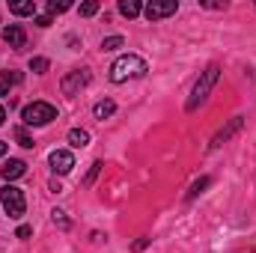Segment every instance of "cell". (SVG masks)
<instances>
[{
    "mask_svg": "<svg viewBox=\"0 0 256 253\" xmlns=\"http://www.w3.org/2000/svg\"><path fill=\"white\" fill-rule=\"evenodd\" d=\"M114 110H116V104H114V102H110V98H104V102H98V104H96V108H92V116H96V120H102V122H104V120H108V116H114Z\"/></svg>",
    "mask_w": 256,
    "mask_h": 253,
    "instance_id": "obj_12",
    "label": "cell"
},
{
    "mask_svg": "<svg viewBox=\"0 0 256 253\" xmlns=\"http://www.w3.org/2000/svg\"><path fill=\"white\" fill-rule=\"evenodd\" d=\"M86 84H90V72H86V68H72V72L63 78L60 90H63L66 96H74V92H80Z\"/></svg>",
    "mask_w": 256,
    "mask_h": 253,
    "instance_id": "obj_6",
    "label": "cell"
},
{
    "mask_svg": "<svg viewBox=\"0 0 256 253\" xmlns=\"http://www.w3.org/2000/svg\"><path fill=\"white\" fill-rule=\"evenodd\" d=\"M9 12H15V15H36V3L33 0H12Z\"/></svg>",
    "mask_w": 256,
    "mask_h": 253,
    "instance_id": "obj_11",
    "label": "cell"
},
{
    "mask_svg": "<svg viewBox=\"0 0 256 253\" xmlns=\"http://www.w3.org/2000/svg\"><path fill=\"white\" fill-rule=\"evenodd\" d=\"M149 72V66L143 57H137V54H122V57H116L114 66H110V80L114 84H126V80H137V78H143Z\"/></svg>",
    "mask_w": 256,
    "mask_h": 253,
    "instance_id": "obj_1",
    "label": "cell"
},
{
    "mask_svg": "<svg viewBox=\"0 0 256 253\" xmlns=\"http://www.w3.org/2000/svg\"><path fill=\"white\" fill-rule=\"evenodd\" d=\"M51 220H54L60 230H68V218H66L63 208H54V212H51Z\"/></svg>",
    "mask_w": 256,
    "mask_h": 253,
    "instance_id": "obj_18",
    "label": "cell"
},
{
    "mask_svg": "<svg viewBox=\"0 0 256 253\" xmlns=\"http://www.w3.org/2000/svg\"><path fill=\"white\" fill-rule=\"evenodd\" d=\"M15 140H18V146H24V149H33V146H36L33 137L27 134V128H15Z\"/></svg>",
    "mask_w": 256,
    "mask_h": 253,
    "instance_id": "obj_17",
    "label": "cell"
},
{
    "mask_svg": "<svg viewBox=\"0 0 256 253\" xmlns=\"http://www.w3.org/2000/svg\"><path fill=\"white\" fill-rule=\"evenodd\" d=\"M120 12H122L126 18H137V15L143 12V6H140L137 0H120Z\"/></svg>",
    "mask_w": 256,
    "mask_h": 253,
    "instance_id": "obj_15",
    "label": "cell"
},
{
    "mask_svg": "<svg viewBox=\"0 0 256 253\" xmlns=\"http://www.w3.org/2000/svg\"><path fill=\"white\" fill-rule=\"evenodd\" d=\"M242 126H244V116H232V120H230V126L220 128V131L214 134V140H212V149H220V146H224V143H226L232 134H238V131H242Z\"/></svg>",
    "mask_w": 256,
    "mask_h": 253,
    "instance_id": "obj_8",
    "label": "cell"
},
{
    "mask_svg": "<svg viewBox=\"0 0 256 253\" xmlns=\"http://www.w3.org/2000/svg\"><path fill=\"white\" fill-rule=\"evenodd\" d=\"M3 42H6L9 48H24V42H27V33H24V27H18V24H9V27H3Z\"/></svg>",
    "mask_w": 256,
    "mask_h": 253,
    "instance_id": "obj_9",
    "label": "cell"
},
{
    "mask_svg": "<svg viewBox=\"0 0 256 253\" xmlns=\"http://www.w3.org/2000/svg\"><path fill=\"white\" fill-rule=\"evenodd\" d=\"M68 6H72L68 0H60V3H57V0H48V12H51V15H57V12H66Z\"/></svg>",
    "mask_w": 256,
    "mask_h": 253,
    "instance_id": "obj_20",
    "label": "cell"
},
{
    "mask_svg": "<svg viewBox=\"0 0 256 253\" xmlns=\"http://www.w3.org/2000/svg\"><path fill=\"white\" fill-rule=\"evenodd\" d=\"M21 120H24V126H36V128L48 126V122L57 120V108L48 104V102H33V104H27L21 110Z\"/></svg>",
    "mask_w": 256,
    "mask_h": 253,
    "instance_id": "obj_3",
    "label": "cell"
},
{
    "mask_svg": "<svg viewBox=\"0 0 256 253\" xmlns=\"http://www.w3.org/2000/svg\"><path fill=\"white\" fill-rule=\"evenodd\" d=\"M0 206H3V212H6L12 220H18V218L27 212V200H24V190L15 188V185H3V188H0Z\"/></svg>",
    "mask_w": 256,
    "mask_h": 253,
    "instance_id": "obj_4",
    "label": "cell"
},
{
    "mask_svg": "<svg viewBox=\"0 0 256 253\" xmlns=\"http://www.w3.org/2000/svg\"><path fill=\"white\" fill-rule=\"evenodd\" d=\"M3 120H6V110H3V104H0V126H3Z\"/></svg>",
    "mask_w": 256,
    "mask_h": 253,
    "instance_id": "obj_28",
    "label": "cell"
},
{
    "mask_svg": "<svg viewBox=\"0 0 256 253\" xmlns=\"http://www.w3.org/2000/svg\"><path fill=\"white\" fill-rule=\"evenodd\" d=\"M27 173V164L24 161H18V158H9L3 167H0V176L6 179V182H12V179H21Z\"/></svg>",
    "mask_w": 256,
    "mask_h": 253,
    "instance_id": "obj_10",
    "label": "cell"
},
{
    "mask_svg": "<svg viewBox=\"0 0 256 253\" xmlns=\"http://www.w3.org/2000/svg\"><path fill=\"white\" fill-rule=\"evenodd\" d=\"M218 78H220V66H208L202 74H200V80L194 84V92H191V98H188V110H196L206 98H208V92L214 90V84H218Z\"/></svg>",
    "mask_w": 256,
    "mask_h": 253,
    "instance_id": "obj_2",
    "label": "cell"
},
{
    "mask_svg": "<svg viewBox=\"0 0 256 253\" xmlns=\"http://www.w3.org/2000/svg\"><path fill=\"white\" fill-rule=\"evenodd\" d=\"M51 21H54V15H51V12H45V15H39V18H36V24H39V27H51Z\"/></svg>",
    "mask_w": 256,
    "mask_h": 253,
    "instance_id": "obj_24",
    "label": "cell"
},
{
    "mask_svg": "<svg viewBox=\"0 0 256 253\" xmlns=\"http://www.w3.org/2000/svg\"><path fill=\"white\" fill-rule=\"evenodd\" d=\"M68 143H72L74 149H84V146L90 143V131H86V128H72V131H68Z\"/></svg>",
    "mask_w": 256,
    "mask_h": 253,
    "instance_id": "obj_13",
    "label": "cell"
},
{
    "mask_svg": "<svg viewBox=\"0 0 256 253\" xmlns=\"http://www.w3.org/2000/svg\"><path fill=\"white\" fill-rule=\"evenodd\" d=\"M30 232H33L30 226H18V238H30Z\"/></svg>",
    "mask_w": 256,
    "mask_h": 253,
    "instance_id": "obj_26",
    "label": "cell"
},
{
    "mask_svg": "<svg viewBox=\"0 0 256 253\" xmlns=\"http://www.w3.org/2000/svg\"><path fill=\"white\" fill-rule=\"evenodd\" d=\"M208 185H212V179H208V176H202V179H200V182H196V185L191 188V194H188V200H194L196 194H202V188H208Z\"/></svg>",
    "mask_w": 256,
    "mask_h": 253,
    "instance_id": "obj_21",
    "label": "cell"
},
{
    "mask_svg": "<svg viewBox=\"0 0 256 253\" xmlns=\"http://www.w3.org/2000/svg\"><path fill=\"white\" fill-rule=\"evenodd\" d=\"M122 45H126L122 36H108V39H102V51H116V48H122Z\"/></svg>",
    "mask_w": 256,
    "mask_h": 253,
    "instance_id": "obj_16",
    "label": "cell"
},
{
    "mask_svg": "<svg viewBox=\"0 0 256 253\" xmlns=\"http://www.w3.org/2000/svg\"><path fill=\"white\" fill-rule=\"evenodd\" d=\"M176 12H179V3L176 0H152V3L143 6V15L149 21H161V18H170Z\"/></svg>",
    "mask_w": 256,
    "mask_h": 253,
    "instance_id": "obj_5",
    "label": "cell"
},
{
    "mask_svg": "<svg viewBox=\"0 0 256 253\" xmlns=\"http://www.w3.org/2000/svg\"><path fill=\"white\" fill-rule=\"evenodd\" d=\"M98 170H102V161H96V164H92V167H90V176H86V179H84V185H92V179H96V176H98Z\"/></svg>",
    "mask_w": 256,
    "mask_h": 253,
    "instance_id": "obj_23",
    "label": "cell"
},
{
    "mask_svg": "<svg viewBox=\"0 0 256 253\" xmlns=\"http://www.w3.org/2000/svg\"><path fill=\"white\" fill-rule=\"evenodd\" d=\"M30 68H33L36 74H45V72H48V60H45V57H33V60H30Z\"/></svg>",
    "mask_w": 256,
    "mask_h": 253,
    "instance_id": "obj_19",
    "label": "cell"
},
{
    "mask_svg": "<svg viewBox=\"0 0 256 253\" xmlns=\"http://www.w3.org/2000/svg\"><path fill=\"white\" fill-rule=\"evenodd\" d=\"M202 6H206V9H224L226 3H212V0H202Z\"/></svg>",
    "mask_w": 256,
    "mask_h": 253,
    "instance_id": "obj_25",
    "label": "cell"
},
{
    "mask_svg": "<svg viewBox=\"0 0 256 253\" xmlns=\"http://www.w3.org/2000/svg\"><path fill=\"white\" fill-rule=\"evenodd\" d=\"M18 80H21V74H15V72H0V96H9L12 84H18Z\"/></svg>",
    "mask_w": 256,
    "mask_h": 253,
    "instance_id": "obj_14",
    "label": "cell"
},
{
    "mask_svg": "<svg viewBox=\"0 0 256 253\" xmlns=\"http://www.w3.org/2000/svg\"><path fill=\"white\" fill-rule=\"evenodd\" d=\"M3 155H6V143L0 140V158H3Z\"/></svg>",
    "mask_w": 256,
    "mask_h": 253,
    "instance_id": "obj_27",
    "label": "cell"
},
{
    "mask_svg": "<svg viewBox=\"0 0 256 253\" xmlns=\"http://www.w3.org/2000/svg\"><path fill=\"white\" fill-rule=\"evenodd\" d=\"M96 12H98V3H96V0L80 3V15H86V18H90V15H96Z\"/></svg>",
    "mask_w": 256,
    "mask_h": 253,
    "instance_id": "obj_22",
    "label": "cell"
},
{
    "mask_svg": "<svg viewBox=\"0 0 256 253\" xmlns=\"http://www.w3.org/2000/svg\"><path fill=\"white\" fill-rule=\"evenodd\" d=\"M48 161H51V170H54L57 176L72 173V167H74V155H72L68 149H54V152L48 155Z\"/></svg>",
    "mask_w": 256,
    "mask_h": 253,
    "instance_id": "obj_7",
    "label": "cell"
}]
</instances>
